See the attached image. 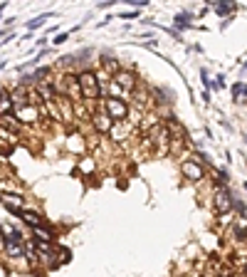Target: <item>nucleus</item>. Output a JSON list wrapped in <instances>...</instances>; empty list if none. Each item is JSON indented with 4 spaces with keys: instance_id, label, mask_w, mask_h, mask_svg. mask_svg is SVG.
<instances>
[{
    "instance_id": "obj_8",
    "label": "nucleus",
    "mask_w": 247,
    "mask_h": 277,
    "mask_svg": "<svg viewBox=\"0 0 247 277\" xmlns=\"http://www.w3.org/2000/svg\"><path fill=\"white\" fill-rule=\"evenodd\" d=\"M15 218H20V220H23L30 230L40 228V225H45V216H42V213H37V211H30V208H23V211H20Z\"/></svg>"
},
{
    "instance_id": "obj_15",
    "label": "nucleus",
    "mask_w": 247,
    "mask_h": 277,
    "mask_svg": "<svg viewBox=\"0 0 247 277\" xmlns=\"http://www.w3.org/2000/svg\"><path fill=\"white\" fill-rule=\"evenodd\" d=\"M176 25H178V28H190V15H188V13L176 15Z\"/></svg>"
},
{
    "instance_id": "obj_19",
    "label": "nucleus",
    "mask_w": 247,
    "mask_h": 277,
    "mask_svg": "<svg viewBox=\"0 0 247 277\" xmlns=\"http://www.w3.org/2000/svg\"><path fill=\"white\" fill-rule=\"evenodd\" d=\"M3 240H5V238H3V225H0V247H3Z\"/></svg>"
},
{
    "instance_id": "obj_11",
    "label": "nucleus",
    "mask_w": 247,
    "mask_h": 277,
    "mask_svg": "<svg viewBox=\"0 0 247 277\" xmlns=\"http://www.w3.org/2000/svg\"><path fill=\"white\" fill-rule=\"evenodd\" d=\"M32 240H40V243H52V245H55L57 233H55L52 228H47V225H40V228H35V230H32Z\"/></svg>"
},
{
    "instance_id": "obj_17",
    "label": "nucleus",
    "mask_w": 247,
    "mask_h": 277,
    "mask_svg": "<svg viewBox=\"0 0 247 277\" xmlns=\"http://www.w3.org/2000/svg\"><path fill=\"white\" fill-rule=\"evenodd\" d=\"M67 40H69V32H62V35H57L52 42H55V45H62V42H67Z\"/></svg>"
},
{
    "instance_id": "obj_4",
    "label": "nucleus",
    "mask_w": 247,
    "mask_h": 277,
    "mask_svg": "<svg viewBox=\"0 0 247 277\" xmlns=\"http://www.w3.org/2000/svg\"><path fill=\"white\" fill-rule=\"evenodd\" d=\"M181 176L185 181H193V183H200L205 178V166L198 161V158H183L181 161Z\"/></svg>"
},
{
    "instance_id": "obj_20",
    "label": "nucleus",
    "mask_w": 247,
    "mask_h": 277,
    "mask_svg": "<svg viewBox=\"0 0 247 277\" xmlns=\"http://www.w3.org/2000/svg\"><path fill=\"white\" fill-rule=\"evenodd\" d=\"M245 191H247V181H245Z\"/></svg>"
},
{
    "instance_id": "obj_13",
    "label": "nucleus",
    "mask_w": 247,
    "mask_h": 277,
    "mask_svg": "<svg viewBox=\"0 0 247 277\" xmlns=\"http://www.w3.org/2000/svg\"><path fill=\"white\" fill-rule=\"evenodd\" d=\"M235 10H237V5H232V3H215L217 15H230V13H235Z\"/></svg>"
},
{
    "instance_id": "obj_21",
    "label": "nucleus",
    "mask_w": 247,
    "mask_h": 277,
    "mask_svg": "<svg viewBox=\"0 0 247 277\" xmlns=\"http://www.w3.org/2000/svg\"><path fill=\"white\" fill-rule=\"evenodd\" d=\"M245 69H247V62H245Z\"/></svg>"
},
{
    "instance_id": "obj_14",
    "label": "nucleus",
    "mask_w": 247,
    "mask_h": 277,
    "mask_svg": "<svg viewBox=\"0 0 247 277\" xmlns=\"http://www.w3.org/2000/svg\"><path fill=\"white\" fill-rule=\"evenodd\" d=\"M47 18H55V15H52V13H47V15H40L37 20H32V23H28V28H30V30H35V28H40V25H45V23H47Z\"/></svg>"
},
{
    "instance_id": "obj_16",
    "label": "nucleus",
    "mask_w": 247,
    "mask_h": 277,
    "mask_svg": "<svg viewBox=\"0 0 247 277\" xmlns=\"http://www.w3.org/2000/svg\"><path fill=\"white\" fill-rule=\"evenodd\" d=\"M242 94H245V87H242V84H240V82H237V84H235V87H232V97H235V99H237V97H242Z\"/></svg>"
},
{
    "instance_id": "obj_18",
    "label": "nucleus",
    "mask_w": 247,
    "mask_h": 277,
    "mask_svg": "<svg viewBox=\"0 0 247 277\" xmlns=\"http://www.w3.org/2000/svg\"><path fill=\"white\" fill-rule=\"evenodd\" d=\"M119 18H124V20H134V18H139V13H121Z\"/></svg>"
},
{
    "instance_id": "obj_9",
    "label": "nucleus",
    "mask_w": 247,
    "mask_h": 277,
    "mask_svg": "<svg viewBox=\"0 0 247 277\" xmlns=\"http://www.w3.org/2000/svg\"><path fill=\"white\" fill-rule=\"evenodd\" d=\"M10 99H13V112L20 109V107H28V104H30V99H28V87H23V84L13 87V89H10Z\"/></svg>"
},
{
    "instance_id": "obj_3",
    "label": "nucleus",
    "mask_w": 247,
    "mask_h": 277,
    "mask_svg": "<svg viewBox=\"0 0 247 277\" xmlns=\"http://www.w3.org/2000/svg\"><path fill=\"white\" fill-rule=\"evenodd\" d=\"M232 208H235V198L230 196V191L215 186V191H213V211L217 216H230Z\"/></svg>"
},
{
    "instance_id": "obj_12",
    "label": "nucleus",
    "mask_w": 247,
    "mask_h": 277,
    "mask_svg": "<svg viewBox=\"0 0 247 277\" xmlns=\"http://www.w3.org/2000/svg\"><path fill=\"white\" fill-rule=\"evenodd\" d=\"M5 240L8 243H15V245H25V235L20 233V230H15V228H5Z\"/></svg>"
},
{
    "instance_id": "obj_10",
    "label": "nucleus",
    "mask_w": 247,
    "mask_h": 277,
    "mask_svg": "<svg viewBox=\"0 0 247 277\" xmlns=\"http://www.w3.org/2000/svg\"><path fill=\"white\" fill-rule=\"evenodd\" d=\"M99 69H101L104 74L114 77V74L121 69V62L116 60V57H109V55H104V57H99Z\"/></svg>"
},
{
    "instance_id": "obj_5",
    "label": "nucleus",
    "mask_w": 247,
    "mask_h": 277,
    "mask_svg": "<svg viewBox=\"0 0 247 277\" xmlns=\"http://www.w3.org/2000/svg\"><path fill=\"white\" fill-rule=\"evenodd\" d=\"M119 87H121L126 94H134L136 89H139V84H141V79H139V74L134 72V69H126V67H121L114 77H111Z\"/></svg>"
},
{
    "instance_id": "obj_7",
    "label": "nucleus",
    "mask_w": 247,
    "mask_h": 277,
    "mask_svg": "<svg viewBox=\"0 0 247 277\" xmlns=\"http://www.w3.org/2000/svg\"><path fill=\"white\" fill-rule=\"evenodd\" d=\"M13 117L18 119L20 126H37L40 124V109L35 104H28V107H20L13 112Z\"/></svg>"
},
{
    "instance_id": "obj_6",
    "label": "nucleus",
    "mask_w": 247,
    "mask_h": 277,
    "mask_svg": "<svg viewBox=\"0 0 247 277\" xmlns=\"http://www.w3.org/2000/svg\"><path fill=\"white\" fill-rule=\"evenodd\" d=\"M89 124H92V131L94 134H99V136H106V134L111 131V126H114V122L109 119V114H106L101 107H99V109H92Z\"/></svg>"
},
{
    "instance_id": "obj_1",
    "label": "nucleus",
    "mask_w": 247,
    "mask_h": 277,
    "mask_svg": "<svg viewBox=\"0 0 247 277\" xmlns=\"http://www.w3.org/2000/svg\"><path fill=\"white\" fill-rule=\"evenodd\" d=\"M77 82H79V89H82V102H101L104 99L99 77H96L94 69H79Z\"/></svg>"
},
{
    "instance_id": "obj_2",
    "label": "nucleus",
    "mask_w": 247,
    "mask_h": 277,
    "mask_svg": "<svg viewBox=\"0 0 247 277\" xmlns=\"http://www.w3.org/2000/svg\"><path fill=\"white\" fill-rule=\"evenodd\" d=\"M101 109L109 114V119H111V122H129L131 104H129V102H121V99L104 97V99H101Z\"/></svg>"
}]
</instances>
